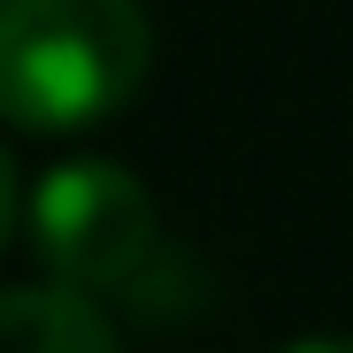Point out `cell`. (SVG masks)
<instances>
[{"label":"cell","instance_id":"obj_1","mask_svg":"<svg viewBox=\"0 0 353 353\" xmlns=\"http://www.w3.org/2000/svg\"><path fill=\"white\" fill-rule=\"evenodd\" d=\"M154 62L139 0H0V123L85 131L131 108Z\"/></svg>","mask_w":353,"mask_h":353},{"label":"cell","instance_id":"obj_2","mask_svg":"<svg viewBox=\"0 0 353 353\" xmlns=\"http://www.w3.org/2000/svg\"><path fill=\"white\" fill-rule=\"evenodd\" d=\"M31 239L54 284H77L92 300L146 292L161 269V223L131 169L115 161H62L31 200Z\"/></svg>","mask_w":353,"mask_h":353},{"label":"cell","instance_id":"obj_3","mask_svg":"<svg viewBox=\"0 0 353 353\" xmlns=\"http://www.w3.org/2000/svg\"><path fill=\"white\" fill-rule=\"evenodd\" d=\"M0 353H123V338L77 284H8L0 292Z\"/></svg>","mask_w":353,"mask_h":353},{"label":"cell","instance_id":"obj_4","mask_svg":"<svg viewBox=\"0 0 353 353\" xmlns=\"http://www.w3.org/2000/svg\"><path fill=\"white\" fill-rule=\"evenodd\" d=\"M8 230H16V161L0 146V246H8Z\"/></svg>","mask_w":353,"mask_h":353},{"label":"cell","instance_id":"obj_5","mask_svg":"<svg viewBox=\"0 0 353 353\" xmlns=\"http://www.w3.org/2000/svg\"><path fill=\"white\" fill-rule=\"evenodd\" d=\"M276 353H353V338H292V345H276Z\"/></svg>","mask_w":353,"mask_h":353}]
</instances>
